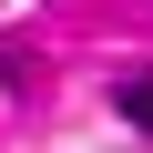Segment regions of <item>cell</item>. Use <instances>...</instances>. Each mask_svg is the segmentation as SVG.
I'll list each match as a JSON object with an SVG mask.
<instances>
[{"mask_svg":"<svg viewBox=\"0 0 153 153\" xmlns=\"http://www.w3.org/2000/svg\"><path fill=\"white\" fill-rule=\"evenodd\" d=\"M123 123H133V133H153V71H143V82H123Z\"/></svg>","mask_w":153,"mask_h":153,"instance_id":"cell-1","label":"cell"}]
</instances>
